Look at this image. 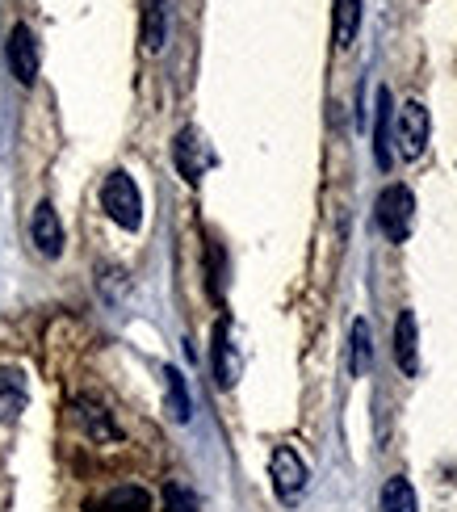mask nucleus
Instances as JSON below:
<instances>
[{"label": "nucleus", "instance_id": "nucleus-14", "mask_svg": "<svg viewBox=\"0 0 457 512\" xmlns=\"http://www.w3.org/2000/svg\"><path fill=\"white\" fill-rule=\"evenodd\" d=\"M21 408H26V382L17 370H0V420H17Z\"/></svg>", "mask_w": 457, "mask_h": 512}, {"label": "nucleus", "instance_id": "nucleus-7", "mask_svg": "<svg viewBox=\"0 0 457 512\" xmlns=\"http://www.w3.org/2000/svg\"><path fill=\"white\" fill-rule=\"evenodd\" d=\"M214 382H219L223 391H231L239 382V349L231 340V324L223 319L219 328H214Z\"/></svg>", "mask_w": 457, "mask_h": 512}, {"label": "nucleus", "instance_id": "nucleus-6", "mask_svg": "<svg viewBox=\"0 0 457 512\" xmlns=\"http://www.w3.org/2000/svg\"><path fill=\"white\" fill-rule=\"evenodd\" d=\"M5 59H9V72L21 80V84H34L38 80V38L30 26H17L9 30V42H5Z\"/></svg>", "mask_w": 457, "mask_h": 512}, {"label": "nucleus", "instance_id": "nucleus-12", "mask_svg": "<svg viewBox=\"0 0 457 512\" xmlns=\"http://www.w3.org/2000/svg\"><path fill=\"white\" fill-rule=\"evenodd\" d=\"M332 34H336V47L348 51L353 47V38L361 30V0H332Z\"/></svg>", "mask_w": 457, "mask_h": 512}, {"label": "nucleus", "instance_id": "nucleus-18", "mask_svg": "<svg viewBox=\"0 0 457 512\" xmlns=\"http://www.w3.org/2000/svg\"><path fill=\"white\" fill-rule=\"evenodd\" d=\"M369 353H374V345H369V324H365V319H357V324H353V374L357 378L369 370Z\"/></svg>", "mask_w": 457, "mask_h": 512}, {"label": "nucleus", "instance_id": "nucleus-8", "mask_svg": "<svg viewBox=\"0 0 457 512\" xmlns=\"http://www.w3.org/2000/svg\"><path fill=\"white\" fill-rule=\"evenodd\" d=\"M30 236H34V248L42 256H59L63 252V223H59L51 202H38L34 219H30Z\"/></svg>", "mask_w": 457, "mask_h": 512}, {"label": "nucleus", "instance_id": "nucleus-16", "mask_svg": "<svg viewBox=\"0 0 457 512\" xmlns=\"http://www.w3.org/2000/svg\"><path fill=\"white\" fill-rule=\"evenodd\" d=\"M164 387H168V416L177 420V424H185L189 416H193V403H189V387H185V374L181 370H164Z\"/></svg>", "mask_w": 457, "mask_h": 512}, {"label": "nucleus", "instance_id": "nucleus-10", "mask_svg": "<svg viewBox=\"0 0 457 512\" xmlns=\"http://www.w3.org/2000/svg\"><path fill=\"white\" fill-rule=\"evenodd\" d=\"M395 361L399 370L411 378L420 374V332H416V315L399 311V324H395Z\"/></svg>", "mask_w": 457, "mask_h": 512}, {"label": "nucleus", "instance_id": "nucleus-13", "mask_svg": "<svg viewBox=\"0 0 457 512\" xmlns=\"http://www.w3.org/2000/svg\"><path fill=\"white\" fill-rule=\"evenodd\" d=\"M168 42V0H147L143 9V47L156 55Z\"/></svg>", "mask_w": 457, "mask_h": 512}, {"label": "nucleus", "instance_id": "nucleus-3", "mask_svg": "<svg viewBox=\"0 0 457 512\" xmlns=\"http://www.w3.org/2000/svg\"><path fill=\"white\" fill-rule=\"evenodd\" d=\"M269 479H273L277 500L294 504L302 492H307V462H302L290 445H277L273 458H269Z\"/></svg>", "mask_w": 457, "mask_h": 512}, {"label": "nucleus", "instance_id": "nucleus-19", "mask_svg": "<svg viewBox=\"0 0 457 512\" xmlns=\"http://www.w3.org/2000/svg\"><path fill=\"white\" fill-rule=\"evenodd\" d=\"M198 508H202L198 496H193L185 483H168L164 487V512H198Z\"/></svg>", "mask_w": 457, "mask_h": 512}, {"label": "nucleus", "instance_id": "nucleus-4", "mask_svg": "<svg viewBox=\"0 0 457 512\" xmlns=\"http://www.w3.org/2000/svg\"><path fill=\"white\" fill-rule=\"evenodd\" d=\"M432 139V118H428V105L420 97H411L403 110H399V152L407 160H420L424 147Z\"/></svg>", "mask_w": 457, "mask_h": 512}, {"label": "nucleus", "instance_id": "nucleus-9", "mask_svg": "<svg viewBox=\"0 0 457 512\" xmlns=\"http://www.w3.org/2000/svg\"><path fill=\"white\" fill-rule=\"evenodd\" d=\"M374 110H378V122H374V160H378L382 173H390V164H395V152H390V114H395V101H390L386 84H378Z\"/></svg>", "mask_w": 457, "mask_h": 512}, {"label": "nucleus", "instance_id": "nucleus-5", "mask_svg": "<svg viewBox=\"0 0 457 512\" xmlns=\"http://www.w3.org/2000/svg\"><path fill=\"white\" fill-rule=\"evenodd\" d=\"M210 147L202 143V135L193 131V126H185V131H177V139H172V164H177V173L189 181V185H198L202 173L210 168Z\"/></svg>", "mask_w": 457, "mask_h": 512}, {"label": "nucleus", "instance_id": "nucleus-15", "mask_svg": "<svg viewBox=\"0 0 457 512\" xmlns=\"http://www.w3.org/2000/svg\"><path fill=\"white\" fill-rule=\"evenodd\" d=\"M101 512H151V496L135 483H122L101 500Z\"/></svg>", "mask_w": 457, "mask_h": 512}, {"label": "nucleus", "instance_id": "nucleus-2", "mask_svg": "<svg viewBox=\"0 0 457 512\" xmlns=\"http://www.w3.org/2000/svg\"><path fill=\"white\" fill-rule=\"evenodd\" d=\"M411 219H416V198L407 185H386L378 194V227L386 231L390 244H403L411 236Z\"/></svg>", "mask_w": 457, "mask_h": 512}, {"label": "nucleus", "instance_id": "nucleus-17", "mask_svg": "<svg viewBox=\"0 0 457 512\" xmlns=\"http://www.w3.org/2000/svg\"><path fill=\"white\" fill-rule=\"evenodd\" d=\"M382 512H416V492L407 479H386L382 487Z\"/></svg>", "mask_w": 457, "mask_h": 512}, {"label": "nucleus", "instance_id": "nucleus-11", "mask_svg": "<svg viewBox=\"0 0 457 512\" xmlns=\"http://www.w3.org/2000/svg\"><path fill=\"white\" fill-rule=\"evenodd\" d=\"M76 420H80V429L89 433L93 441H118V424H114V416L101 408L97 399H76Z\"/></svg>", "mask_w": 457, "mask_h": 512}, {"label": "nucleus", "instance_id": "nucleus-1", "mask_svg": "<svg viewBox=\"0 0 457 512\" xmlns=\"http://www.w3.org/2000/svg\"><path fill=\"white\" fill-rule=\"evenodd\" d=\"M101 206H105V215H110L122 231H139V223H143V194H139V185L130 181V173L114 168V173L105 177Z\"/></svg>", "mask_w": 457, "mask_h": 512}]
</instances>
